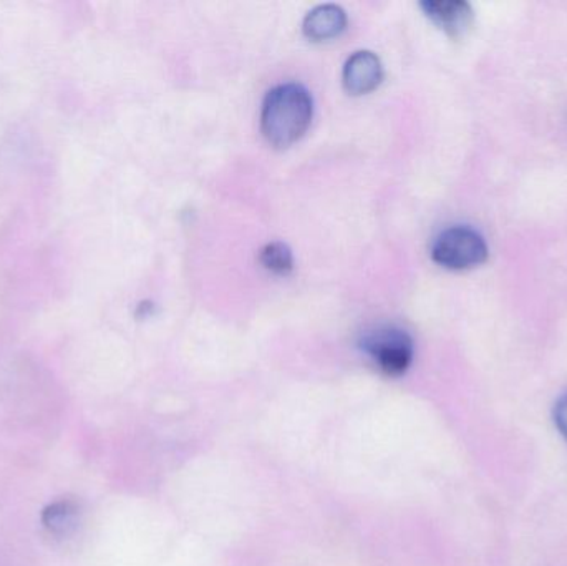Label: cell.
I'll return each mask as SVG.
<instances>
[{"label": "cell", "instance_id": "9c48e42d", "mask_svg": "<svg viewBox=\"0 0 567 566\" xmlns=\"http://www.w3.org/2000/svg\"><path fill=\"white\" fill-rule=\"evenodd\" d=\"M555 422L556 428L559 429L567 441V394L565 398L559 399L558 404L555 408Z\"/></svg>", "mask_w": 567, "mask_h": 566}, {"label": "cell", "instance_id": "8992f818", "mask_svg": "<svg viewBox=\"0 0 567 566\" xmlns=\"http://www.w3.org/2000/svg\"><path fill=\"white\" fill-rule=\"evenodd\" d=\"M347 16L342 7L327 3L307 13L303 32L312 40H329L340 35L346 29Z\"/></svg>", "mask_w": 567, "mask_h": 566}, {"label": "cell", "instance_id": "7a4b0ae2", "mask_svg": "<svg viewBox=\"0 0 567 566\" xmlns=\"http://www.w3.org/2000/svg\"><path fill=\"white\" fill-rule=\"evenodd\" d=\"M360 348L372 359L373 364L390 378L405 374L412 366V338L393 326H383L365 332L360 341Z\"/></svg>", "mask_w": 567, "mask_h": 566}, {"label": "cell", "instance_id": "ba28073f", "mask_svg": "<svg viewBox=\"0 0 567 566\" xmlns=\"http://www.w3.org/2000/svg\"><path fill=\"white\" fill-rule=\"evenodd\" d=\"M259 261L275 275H289L293 268L292 253L284 243H269L261 249Z\"/></svg>", "mask_w": 567, "mask_h": 566}, {"label": "cell", "instance_id": "5b68a950", "mask_svg": "<svg viewBox=\"0 0 567 566\" xmlns=\"http://www.w3.org/2000/svg\"><path fill=\"white\" fill-rule=\"evenodd\" d=\"M422 9L450 35H462L472 25V7L463 0H429L422 3Z\"/></svg>", "mask_w": 567, "mask_h": 566}, {"label": "cell", "instance_id": "277c9868", "mask_svg": "<svg viewBox=\"0 0 567 566\" xmlns=\"http://www.w3.org/2000/svg\"><path fill=\"white\" fill-rule=\"evenodd\" d=\"M383 69L379 56L369 50H360L343 66V83L355 95L372 92L382 82Z\"/></svg>", "mask_w": 567, "mask_h": 566}, {"label": "cell", "instance_id": "52a82bcc", "mask_svg": "<svg viewBox=\"0 0 567 566\" xmlns=\"http://www.w3.org/2000/svg\"><path fill=\"white\" fill-rule=\"evenodd\" d=\"M42 522L47 531L56 537L72 534L79 522V505L72 501L55 502L43 511Z\"/></svg>", "mask_w": 567, "mask_h": 566}, {"label": "cell", "instance_id": "6da1fadb", "mask_svg": "<svg viewBox=\"0 0 567 566\" xmlns=\"http://www.w3.org/2000/svg\"><path fill=\"white\" fill-rule=\"evenodd\" d=\"M312 96L299 83H284L266 96L261 113V128L266 140L275 146H289L309 128L312 120Z\"/></svg>", "mask_w": 567, "mask_h": 566}, {"label": "cell", "instance_id": "3957f363", "mask_svg": "<svg viewBox=\"0 0 567 566\" xmlns=\"http://www.w3.org/2000/svg\"><path fill=\"white\" fill-rule=\"evenodd\" d=\"M432 256L449 269H468L482 265L488 256L482 235L465 226L445 229L433 243Z\"/></svg>", "mask_w": 567, "mask_h": 566}]
</instances>
